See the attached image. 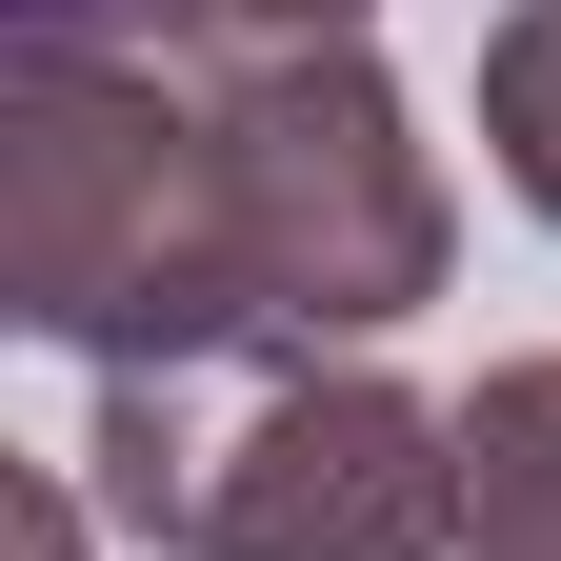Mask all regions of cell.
Segmentation results:
<instances>
[{
    "label": "cell",
    "mask_w": 561,
    "mask_h": 561,
    "mask_svg": "<svg viewBox=\"0 0 561 561\" xmlns=\"http://www.w3.org/2000/svg\"><path fill=\"white\" fill-rule=\"evenodd\" d=\"M0 321L101 362V381L261 341L221 121H201L181 60H140V41H21L0 60Z\"/></svg>",
    "instance_id": "obj_1"
},
{
    "label": "cell",
    "mask_w": 561,
    "mask_h": 561,
    "mask_svg": "<svg viewBox=\"0 0 561 561\" xmlns=\"http://www.w3.org/2000/svg\"><path fill=\"white\" fill-rule=\"evenodd\" d=\"M81 502L161 561H461V401L341 341H221V362L101 381Z\"/></svg>",
    "instance_id": "obj_2"
},
{
    "label": "cell",
    "mask_w": 561,
    "mask_h": 561,
    "mask_svg": "<svg viewBox=\"0 0 561 561\" xmlns=\"http://www.w3.org/2000/svg\"><path fill=\"white\" fill-rule=\"evenodd\" d=\"M201 121H221V201H241L261 341H341V362H362L381 321L442 301L461 201H442L421 101L381 81L362 41H321V60H221V81H201Z\"/></svg>",
    "instance_id": "obj_3"
},
{
    "label": "cell",
    "mask_w": 561,
    "mask_h": 561,
    "mask_svg": "<svg viewBox=\"0 0 561 561\" xmlns=\"http://www.w3.org/2000/svg\"><path fill=\"white\" fill-rule=\"evenodd\" d=\"M461 561H561V341L461 381Z\"/></svg>",
    "instance_id": "obj_4"
},
{
    "label": "cell",
    "mask_w": 561,
    "mask_h": 561,
    "mask_svg": "<svg viewBox=\"0 0 561 561\" xmlns=\"http://www.w3.org/2000/svg\"><path fill=\"white\" fill-rule=\"evenodd\" d=\"M481 161H502V201L561 241V0H502V21H481Z\"/></svg>",
    "instance_id": "obj_5"
},
{
    "label": "cell",
    "mask_w": 561,
    "mask_h": 561,
    "mask_svg": "<svg viewBox=\"0 0 561 561\" xmlns=\"http://www.w3.org/2000/svg\"><path fill=\"white\" fill-rule=\"evenodd\" d=\"M381 0H140V60H181V81H221V60H321V41H362Z\"/></svg>",
    "instance_id": "obj_6"
},
{
    "label": "cell",
    "mask_w": 561,
    "mask_h": 561,
    "mask_svg": "<svg viewBox=\"0 0 561 561\" xmlns=\"http://www.w3.org/2000/svg\"><path fill=\"white\" fill-rule=\"evenodd\" d=\"M21 561H81V481H60V461L21 481Z\"/></svg>",
    "instance_id": "obj_7"
},
{
    "label": "cell",
    "mask_w": 561,
    "mask_h": 561,
    "mask_svg": "<svg viewBox=\"0 0 561 561\" xmlns=\"http://www.w3.org/2000/svg\"><path fill=\"white\" fill-rule=\"evenodd\" d=\"M140 0H21V41H121Z\"/></svg>",
    "instance_id": "obj_8"
}]
</instances>
